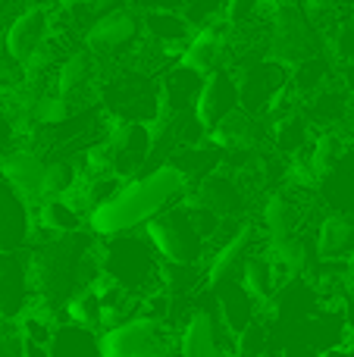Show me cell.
<instances>
[{
  "label": "cell",
  "instance_id": "obj_1",
  "mask_svg": "<svg viewBox=\"0 0 354 357\" xmlns=\"http://www.w3.org/2000/svg\"><path fill=\"white\" fill-rule=\"evenodd\" d=\"M185 195V173L173 163L151 169V173L123 182V188L107 204L94 207L85 216V226L94 238H119L132 235L135 226H148L154 216L173 207L176 197Z\"/></svg>",
  "mask_w": 354,
  "mask_h": 357
},
{
  "label": "cell",
  "instance_id": "obj_2",
  "mask_svg": "<svg viewBox=\"0 0 354 357\" xmlns=\"http://www.w3.org/2000/svg\"><path fill=\"white\" fill-rule=\"evenodd\" d=\"M98 270L107 282H113L116 289L144 301L160 285L163 260L154 254V248L148 245L144 235L141 238L138 235H119V238H110V245L104 248V254L98 260Z\"/></svg>",
  "mask_w": 354,
  "mask_h": 357
},
{
  "label": "cell",
  "instance_id": "obj_3",
  "mask_svg": "<svg viewBox=\"0 0 354 357\" xmlns=\"http://www.w3.org/2000/svg\"><path fill=\"white\" fill-rule=\"evenodd\" d=\"M276 339L282 345L279 357H323L332 348L345 345V317L342 310H317L301 320L276 323Z\"/></svg>",
  "mask_w": 354,
  "mask_h": 357
},
{
  "label": "cell",
  "instance_id": "obj_4",
  "mask_svg": "<svg viewBox=\"0 0 354 357\" xmlns=\"http://www.w3.org/2000/svg\"><path fill=\"white\" fill-rule=\"evenodd\" d=\"M144 238L163 264L198 266L204 257V238L198 235V229L192 226L182 207H169L160 216H154L144 226Z\"/></svg>",
  "mask_w": 354,
  "mask_h": 357
},
{
  "label": "cell",
  "instance_id": "obj_5",
  "mask_svg": "<svg viewBox=\"0 0 354 357\" xmlns=\"http://www.w3.org/2000/svg\"><path fill=\"white\" fill-rule=\"evenodd\" d=\"M100 357H176L173 333L163 323L135 317L125 326L100 333Z\"/></svg>",
  "mask_w": 354,
  "mask_h": 357
},
{
  "label": "cell",
  "instance_id": "obj_6",
  "mask_svg": "<svg viewBox=\"0 0 354 357\" xmlns=\"http://www.w3.org/2000/svg\"><path fill=\"white\" fill-rule=\"evenodd\" d=\"M100 148H104V157L110 163V173L116 178L132 176L148 163L151 157V132L144 123H113L107 129V135L100 138Z\"/></svg>",
  "mask_w": 354,
  "mask_h": 357
},
{
  "label": "cell",
  "instance_id": "obj_7",
  "mask_svg": "<svg viewBox=\"0 0 354 357\" xmlns=\"http://www.w3.org/2000/svg\"><path fill=\"white\" fill-rule=\"evenodd\" d=\"M270 50L282 63L311 60L317 54V25L298 6H279L273 16V41H270Z\"/></svg>",
  "mask_w": 354,
  "mask_h": 357
},
{
  "label": "cell",
  "instance_id": "obj_8",
  "mask_svg": "<svg viewBox=\"0 0 354 357\" xmlns=\"http://www.w3.org/2000/svg\"><path fill=\"white\" fill-rule=\"evenodd\" d=\"M238 110V82L232 79L226 69L204 75L201 91L194 98L192 107V119L201 132H213L223 119H229Z\"/></svg>",
  "mask_w": 354,
  "mask_h": 357
},
{
  "label": "cell",
  "instance_id": "obj_9",
  "mask_svg": "<svg viewBox=\"0 0 354 357\" xmlns=\"http://www.w3.org/2000/svg\"><path fill=\"white\" fill-rule=\"evenodd\" d=\"M141 35V19L135 16L132 10H116L104 13L100 19H94L85 31V50L88 54H98V56H110L119 54V50L132 47Z\"/></svg>",
  "mask_w": 354,
  "mask_h": 357
},
{
  "label": "cell",
  "instance_id": "obj_10",
  "mask_svg": "<svg viewBox=\"0 0 354 357\" xmlns=\"http://www.w3.org/2000/svg\"><path fill=\"white\" fill-rule=\"evenodd\" d=\"M226 335L229 333L210 307H194L182 326L179 357H229Z\"/></svg>",
  "mask_w": 354,
  "mask_h": 357
},
{
  "label": "cell",
  "instance_id": "obj_11",
  "mask_svg": "<svg viewBox=\"0 0 354 357\" xmlns=\"http://www.w3.org/2000/svg\"><path fill=\"white\" fill-rule=\"evenodd\" d=\"M31 279H29V257L19 254H0V320L13 323L25 317L31 304Z\"/></svg>",
  "mask_w": 354,
  "mask_h": 357
},
{
  "label": "cell",
  "instance_id": "obj_12",
  "mask_svg": "<svg viewBox=\"0 0 354 357\" xmlns=\"http://www.w3.org/2000/svg\"><path fill=\"white\" fill-rule=\"evenodd\" d=\"M223 56H226V25L223 22H207L188 38L185 50H182V56H179V66L204 79V75L223 69L220 66Z\"/></svg>",
  "mask_w": 354,
  "mask_h": 357
},
{
  "label": "cell",
  "instance_id": "obj_13",
  "mask_svg": "<svg viewBox=\"0 0 354 357\" xmlns=\"http://www.w3.org/2000/svg\"><path fill=\"white\" fill-rule=\"evenodd\" d=\"M47 35H50L47 10H44V6H29V10H22L10 22V29H6V47L3 50L13 56V60H19L25 66V63H29V56L35 54L44 41H47Z\"/></svg>",
  "mask_w": 354,
  "mask_h": 357
},
{
  "label": "cell",
  "instance_id": "obj_14",
  "mask_svg": "<svg viewBox=\"0 0 354 357\" xmlns=\"http://www.w3.org/2000/svg\"><path fill=\"white\" fill-rule=\"evenodd\" d=\"M25 245H31V210L0 182V254H19Z\"/></svg>",
  "mask_w": 354,
  "mask_h": 357
},
{
  "label": "cell",
  "instance_id": "obj_15",
  "mask_svg": "<svg viewBox=\"0 0 354 357\" xmlns=\"http://www.w3.org/2000/svg\"><path fill=\"white\" fill-rule=\"evenodd\" d=\"M0 182L16 191L25 204L41 201L44 160L31 151H10V154L0 157Z\"/></svg>",
  "mask_w": 354,
  "mask_h": 357
},
{
  "label": "cell",
  "instance_id": "obj_16",
  "mask_svg": "<svg viewBox=\"0 0 354 357\" xmlns=\"http://www.w3.org/2000/svg\"><path fill=\"white\" fill-rule=\"evenodd\" d=\"M254 238H257V229L251 226V222L238 226V232L232 235L217 254H213L210 266H207V279H204L207 289H220V285L229 282L236 273H242L245 260L251 257V245H254Z\"/></svg>",
  "mask_w": 354,
  "mask_h": 357
},
{
  "label": "cell",
  "instance_id": "obj_17",
  "mask_svg": "<svg viewBox=\"0 0 354 357\" xmlns=\"http://www.w3.org/2000/svg\"><path fill=\"white\" fill-rule=\"evenodd\" d=\"M282 88V69L276 63H257L248 69L242 82H238V107L242 113L254 116V113L267 110L276 100V91Z\"/></svg>",
  "mask_w": 354,
  "mask_h": 357
},
{
  "label": "cell",
  "instance_id": "obj_18",
  "mask_svg": "<svg viewBox=\"0 0 354 357\" xmlns=\"http://www.w3.org/2000/svg\"><path fill=\"white\" fill-rule=\"evenodd\" d=\"M188 201H194L201 210L213 213L217 220L238 213V210L245 207V195H242V188H238V182L229 176H220V173H210L201 178Z\"/></svg>",
  "mask_w": 354,
  "mask_h": 357
},
{
  "label": "cell",
  "instance_id": "obj_19",
  "mask_svg": "<svg viewBox=\"0 0 354 357\" xmlns=\"http://www.w3.org/2000/svg\"><path fill=\"white\" fill-rule=\"evenodd\" d=\"M270 266L276 270V279L288 282V279H301V273L311 270L314 264V251L307 245V238L301 235H282V238H267V254Z\"/></svg>",
  "mask_w": 354,
  "mask_h": 357
},
{
  "label": "cell",
  "instance_id": "obj_20",
  "mask_svg": "<svg viewBox=\"0 0 354 357\" xmlns=\"http://www.w3.org/2000/svg\"><path fill=\"white\" fill-rule=\"evenodd\" d=\"M213 291L220 295V314H223L220 317V323L226 326V333L242 335L245 329L257 320L261 304H257L254 298L242 289V285H238V279H229V282H223L220 289H213Z\"/></svg>",
  "mask_w": 354,
  "mask_h": 357
},
{
  "label": "cell",
  "instance_id": "obj_21",
  "mask_svg": "<svg viewBox=\"0 0 354 357\" xmlns=\"http://www.w3.org/2000/svg\"><path fill=\"white\" fill-rule=\"evenodd\" d=\"M354 254V216L330 213L317 232V257L330 264H342Z\"/></svg>",
  "mask_w": 354,
  "mask_h": 357
},
{
  "label": "cell",
  "instance_id": "obj_22",
  "mask_svg": "<svg viewBox=\"0 0 354 357\" xmlns=\"http://www.w3.org/2000/svg\"><path fill=\"white\" fill-rule=\"evenodd\" d=\"M201 75L188 73V69L176 66L173 73H167L160 85V100H163V113L160 116H192L194 98L201 91Z\"/></svg>",
  "mask_w": 354,
  "mask_h": 357
},
{
  "label": "cell",
  "instance_id": "obj_23",
  "mask_svg": "<svg viewBox=\"0 0 354 357\" xmlns=\"http://www.w3.org/2000/svg\"><path fill=\"white\" fill-rule=\"evenodd\" d=\"M88 85H91V54L88 50H72L56 69L54 94L66 100L69 107H75V100L82 104V98L88 94Z\"/></svg>",
  "mask_w": 354,
  "mask_h": 357
},
{
  "label": "cell",
  "instance_id": "obj_24",
  "mask_svg": "<svg viewBox=\"0 0 354 357\" xmlns=\"http://www.w3.org/2000/svg\"><path fill=\"white\" fill-rule=\"evenodd\" d=\"M47 357H100V333L63 323V326L54 329Z\"/></svg>",
  "mask_w": 354,
  "mask_h": 357
},
{
  "label": "cell",
  "instance_id": "obj_25",
  "mask_svg": "<svg viewBox=\"0 0 354 357\" xmlns=\"http://www.w3.org/2000/svg\"><path fill=\"white\" fill-rule=\"evenodd\" d=\"M44 235H75L85 232V213L66 201V197H54V201H41L38 207V222Z\"/></svg>",
  "mask_w": 354,
  "mask_h": 357
},
{
  "label": "cell",
  "instance_id": "obj_26",
  "mask_svg": "<svg viewBox=\"0 0 354 357\" xmlns=\"http://www.w3.org/2000/svg\"><path fill=\"white\" fill-rule=\"evenodd\" d=\"M238 276H242V279H238V285H242V289L248 291L257 304L273 301L276 289H279L276 270L270 266L267 257H254V254H251V257L245 260V266H242V273H238Z\"/></svg>",
  "mask_w": 354,
  "mask_h": 357
},
{
  "label": "cell",
  "instance_id": "obj_27",
  "mask_svg": "<svg viewBox=\"0 0 354 357\" xmlns=\"http://www.w3.org/2000/svg\"><path fill=\"white\" fill-rule=\"evenodd\" d=\"M261 222L267 238H282V235H295V222H298V207L288 195L276 191V195L267 197L261 210Z\"/></svg>",
  "mask_w": 354,
  "mask_h": 357
},
{
  "label": "cell",
  "instance_id": "obj_28",
  "mask_svg": "<svg viewBox=\"0 0 354 357\" xmlns=\"http://www.w3.org/2000/svg\"><path fill=\"white\" fill-rule=\"evenodd\" d=\"M141 29H148V35L154 38L157 44H179L188 38V22L179 16V13H169V10H154V13H144L141 19Z\"/></svg>",
  "mask_w": 354,
  "mask_h": 357
},
{
  "label": "cell",
  "instance_id": "obj_29",
  "mask_svg": "<svg viewBox=\"0 0 354 357\" xmlns=\"http://www.w3.org/2000/svg\"><path fill=\"white\" fill-rule=\"evenodd\" d=\"M345 157L342 151V138L332 135V132H323V135L314 142L311 154H307V169H311L314 178H326L332 169L339 167V160Z\"/></svg>",
  "mask_w": 354,
  "mask_h": 357
},
{
  "label": "cell",
  "instance_id": "obj_30",
  "mask_svg": "<svg viewBox=\"0 0 354 357\" xmlns=\"http://www.w3.org/2000/svg\"><path fill=\"white\" fill-rule=\"evenodd\" d=\"M75 188V167L69 160H50L44 163V182H41V201L63 197Z\"/></svg>",
  "mask_w": 354,
  "mask_h": 357
},
{
  "label": "cell",
  "instance_id": "obj_31",
  "mask_svg": "<svg viewBox=\"0 0 354 357\" xmlns=\"http://www.w3.org/2000/svg\"><path fill=\"white\" fill-rule=\"evenodd\" d=\"M98 298H94L91 289H82L63 304V314H66V323L72 326H85V329H94L98 333Z\"/></svg>",
  "mask_w": 354,
  "mask_h": 357
},
{
  "label": "cell",
  "instance_id": "obj_32",
  "mask_svg": "<svg viewBox=\"0 0 354 357\" xmlns=\"http://www.w3.org/2000/svg\"><path fill=\"white\" fill-rule=\"evenodd\" d=\"M72 110L75 107H69L63 98H56L54 91L50 94H44L41 100H38V107L31 110V119H35L38 126H63V123H69V116H72Z\"/></svg>",
  "mask_w": 354,
  "mask_h": 357
},
{
  "label": "cell",
  "instance_id": "obj_33",
  "mask_svg": "<svg viewBox=\"0 0 354 357\" xmlns=\"http://www.w3.org/2000/svg\"><path fill=\"white\" fill-rule=\"evenodd\" d=\"M19 333H22V339L19 342H29V345H38V348H47L50 345V339H54V323L47 320V317H41V314H25V317H19Z\"/></svg>",
  "mask_w": 354,
  "mask_h": 357
},
{
  "label": "cell",
  "instance_id": "obj_34",
  "mask_svg": "<svg viewBox=\"0 0 354 357\" xmlns=\"http://www.w3.org/2000/svg\"><path fill=\"white\" fill-rule=\"evenodd\" d=\"M25 82V66L19 60H13L6 50H0V94L19 91Z\"/></svg>",
  "mask_w": 354,
  "mask_h": 357
},
{
  "label": "cell",
  "instance_id": "obj_35",
  "mask_svg": "<svg viewBox=\"0 0 354 357\" xmlns=\"http://www.w3.org/2000/svg\"><path fill=\"white\" fill-rule=\"evenodd\" d=\"M323 73H326V63L317 60V56H311V60L298 63V75H295V82H298V88L311 91L314 85H320V82H323Z\"/></svg>",
  "mask_w": 354,
  "mask_h": 357
},
{
  "label": "cell",
  "instance_id": "obj_36",
  "mask_svg": "<svg viewBox=\"0 0 354 357\" xmlns=\"http://www.w3.org/2000/svg\"><path fill=\"white\" fill-rule=\"evenodd\" d=\"M6 348H16V326L6 320H0V357H6Z\"/></svg>",
  "mask_w": 354,
  "mask_h": 357
},
{
  "label": "cell",
  "instance_id": "obj_37",
  "mask_svg": "<svg viewBox=\"0 0 354 357\" xmlns=\"http://www.w3.org/2000/svg\"><path fill=\"white\" fill-rule=\"evenodd\" d=\"M10 135H13V129H10V119L0 113V151H3V144L10 142Z\"/></svg>",
  "mask_w": 354,
  "mask_h": 357
},
{
  "label": "cell",
  "instance_id": "obj_38",
  "mask_svg": "<svg viewBox=\"0 0 354 357\" xmlns=\"http://www.w3.org/2000/svg\"><path fill=\"white\" fill-rule=\"evenodd\" d=\"M323 357H354V345H339L332 351H326Z\"/></svg>",
  "mask_w": 354,
  "mask_h": 357
},
{
  "label": "cell",
  "instance_id": "obj_39",
  "mask_svg": "<svg viewBox=\"0 0 354 357\" xmlns=\"http://www.w3.org/2000/svg\"><path fill=\"white\" fill-rule=\"evenodd\" d=\"M261 357H276V354H261Z\"/></svg>",
  "mask_w": 354,
  "mask_h": 357
},
{
  "label": "cell",
  "instance_id": "obj_40",
  "mask_svg": "<svg viewBox=\"0 0 354 357\" xmlns=\"http://www.w3.org/2000/svg\"><path fill=\"white\" fill-rule=\"evenodd\" d=\"M351 123H354V110H351Z\"/></svg>",
  "mask_w": 354,
  "mask_h": 357
},
{
  "label": "cell",
  "instance_id": "obj_41",
  "mask_svg": "<svg viewBox=\"0 0 354 357\" xmlns=\"http://www.w3.org/2000/svg\"><path fill=\"white\" fill-rule=\"evenodd\" d=\"M0 13H3V6H0Z\"/></svg>",
  "mask_w": 354,
  "mask_h": 357
},
{
  "label": "cell",
  "instance_id": "obj_42",
  "mask_svg": "<svg viewBox=\"0 0 354 357\" xmlns=\"http://www.w3.org/2000/svg\"><path fill=\"white\" fill-rule=\"evenodd\" d=\"M16 357H22V354H16Z\"/></svg>",
  "mask_w": 354,
  "mask_h": 357
}]
</instances>
